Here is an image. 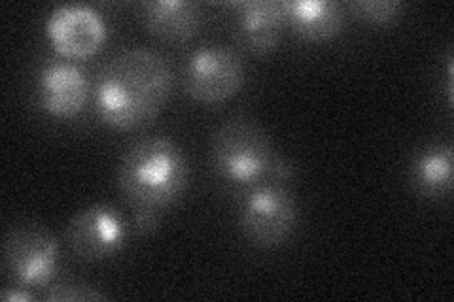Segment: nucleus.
I'll return each mask as SVG.
<instances>
[{
  "label": "nucleus",
  "mask_w": 454,
  "mask_h": 302,
  "mask_svg": "<svg viewBox=\"0 0 454 302\" xmlns=\"http://www.w3.org/2000/svg\"><path fill=\"white\" fill-rule=\"evenodd\" d=\"M170 89L173 70L165 57L148 48H131L112 57L98 72L95 108L106 125L133 131L158 118Z\"/></svg>",
  "instance_id": "f257e3e1"
},
{
  "label": "nucleus",
  "mask_w": 454,
  "mask_h": 302,
  "mask_svg": "<svg viewBox=\"0 0 454 302\" xmlns=\"http://www.w3.org/2000/svg\"><path fill=\"white\" fill-rule=\"evenodd\" d=\"M190 165L186 155L167 136H150L125 150L118 166V185L135 212L140 233L158 227L160 215L186 191Z\"/></svg>",
  "instance_id": "f03ea898"
},
{
  "label": "nucleus",
  "mask_w": 454,
  "mask_h": 302,
  "mask_svg": "<svg viewBox=\"0 0 454 302\" xmlns=\"http://www.w3.org/2000/svg\"><path fill=\"white\" fill-rule=\"evenodd\" d=\"M210 159L225 182L250 185L271 174L273 142L265 128L252 120L235 118L222 123L212 136Z\"/></svg>",
  "instance_id": "7ed1b4c3"
},
{
  "label": "nucleus",
  "mask_w": 454,
  "mask_h": 302,
  "mask_svg": "<svg viewBox=\"0 0 454 302\" xmlns=\"http://www.w3.org/2000/svg\"><path fill=\"white\" fill-rule=\"evenodd\" d=\"M240 228L258 248H278L297 223V206L292 191L280 183H262L245 197L239 213Z\"/></svg>",
  "instance_id": "20e7f679"
},
{
  "label": "nucleus",
  "mask_w": 454,
  "mask_h": 302,
  "mask_svg": "<svg viewBox=\"0 0 454 302\" xmlns=\"http://www.w3.org/2000/svg\"><path fill=\"white\" fill-rule=\"evenodd\" d=\"M57 240L46 227L23 223L10 228L4 240V270L12 282L27 287H48L57 270Z\"/></svg>",
  "instance_id": "39448f33"
},
{
  "label": "nucleus",
  "mask_w": 454,
  "mask_h": 302,
  "mask_svg": "<svg viewBox=\"0 0 454 302\" xmlns=\"http://www.w3.org/2000/svg\"><path fill=\"white\" fill-rule=\"evenodd\" d=\"M245 81V65L240 57L220 46L199 48L190 55L184 70L186 93L203 105H220L230 100Z\"/></svg>",
  "instance_id": "423d86ee"
},
{
  "label": "nucleus",
  "mask_w": 454,
  "mask_h": 302,
  "mask_svg": "<svg viewBox=\"0 0 454 302\" xmlns=\"http://www.w3.org/2000/svg\"><path fill=\"white\" fill-rule=\"evenodd\" d=\"M127 240L123 215L110 205H91L74 213L67 228V242L82 261L97 263L118 253Z\"/></svg>",
  "instance_id": "0eeeda50"
},
{
  "label": "nucleus",
  "mask_w": 454,
  "mask_h": 302,
  "mask_svg": "<svg viewBox=\"0 0 454 302\" xmlns=\"http://www.w3.org/2000/svg\"><path fill=\"white\" fill-rule=\"evenodd\" d=\"M46 36L67 59H85L103 48L106 25L98 12L83 4H63L50 12Z\"/></svg>",
  "instance_id": "6e6552de"
},
{
  "label": "nucleus",
  "mask_w": 454,
  "mask_h": 302,
  "mask_svg": "<svg viewBox=\"0 0 454 302\" xmlns=\"http://www.w3.org/2000/svg\"><path fill=\"white\" fill-rule=\"evenodd\" d=\"M38 105L53 118H74L90 98V83L85 72L73 63L51 61L38 72Z\"/></svg>",
  "instance_id": "1a4fd4ad"
},
{
  "label": "nucleus",
  "mask_w": 454,
  "mask_h": 302,
  "mask_svg": "<svg viewBox=\"0 0 454 302\" xmlns=\"http://www.w3.org/2000/svg\"><path fill=\"white\" fill-rule=\"evenodd\" d=\"M237 10V35L240 44L252 53L273 51L286 27L284 4L273 0H243L233 4Z\"/></svg>",
  "instance_id": "9d476101"
},
{
  "label": "nucleus",
  "mask_w": 454,
  "mask_h": 302,
  "mask_svg": "<svg viewBox=\"0 0 454 302\" xmlns=\"http://www.w3.org/2000/svg\"><path fill=\"white\" fill-rule=\"evenodd\" d=\"M284 4L286 25L307 42H325L343 31L345 16L330 0H288Z\"/></svg>",
  "instance_id": "9b49d317"
},
{
  "label": "nucleus",
  "mask_w": 454,
  "mask_h": 302,
  "mask_svg": "<svg viewBox=\"0 0 454 302\" xmlns=\"http://www.w3.org/2000/svg\"><path fill=\"white\" fill-rule=\"evenodd\" d=\"M142 19L160 40L186 42L197 33L201 12L190 0H153L142 6Z\"/></svg>",
  "instance_id": "f8f14e48"
},
{
  "label": "nucleus",
  "mask_w": 454,
  "mask_h": 302,
  "mask_svg": "<svg viewBox=\"0 0 454 302\" xmlns=\"http://www.w3.org/2000/svg\"><path fill=\"white\" fill-rule=\"evenodd\" d=\"M411 182L424 197H443L452 190V146L439 143L417 155Z\"/></svg>",
  "instance_id": "ddd939ff"
},
{
  "label": "nucleus",
  "mask_w": 454,
  "mask_h": 302,
  "mask_svg": "<svg viewBox=\"0 0 454 302\" xmlns=\"http://www.w3.org/2000/svg\"><path fill=\"white\" fill-rule=\"evenodd\" d=\"M402 3L397 0H358L350 4V12L362 21L373 25H388L400 18Z\"/></svg>",
  "instance_id": "4468645a"
},
{
  "label": "nucleus",
  "mask_w": 454,
  "mask_h": 302,
  "mask_svg": "<svg viewBox=\"0 0 454 302\" xmlns=\"http://www.w3.org/2000/svg\"><path fill=\"white\" fill-rule=\"evenodd\" d=\"M44 293V300L50 302H83V300H103L105 293L97 291L93 285L83 283L80 280H61Z\"/></svg>",
  "instance_id": "2eb2a0df"
},
{
  "label": "nucleus",
  "mask_w": 454,
  "mask_h": 302,
  "mask_svg": "<svg viewBox=\"0 0 454 302\" xmlns=\"http://www.w3.org/2000/svg\"><path fill=\"white\" fill-rule=\"evenodd\" d=\"M3 298L4 300H8V302H12V300H33V295L28 293V291H13V290H6V291H3Z\"/></svg>",
  "instance_id": "dca6fc26"
}]
</instances>
